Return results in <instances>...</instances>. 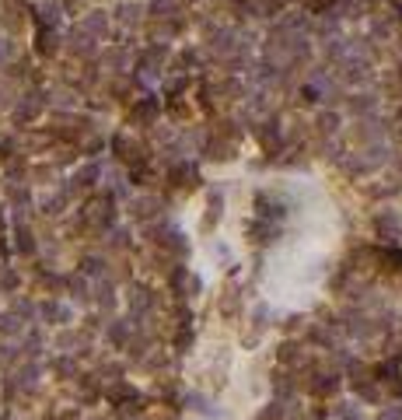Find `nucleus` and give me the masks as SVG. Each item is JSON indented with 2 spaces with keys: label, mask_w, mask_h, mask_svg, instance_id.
Listing matches in <instances>:
<instances>
[{
  "label": "nucleus",
  "mask_w": 402,
  "mask_h": 420,
  "mask_svg": "<svg viewBox=\"0 0 402 420\" xmlns=\"http://www.w3.org/2000/svg\"><path fill=\"white\" fill-rule=\"evenodd\" d=\"M378 420H402V410H381Z\"/></svg>",
  "instance_id": "obj_1"
}]
</instances>
